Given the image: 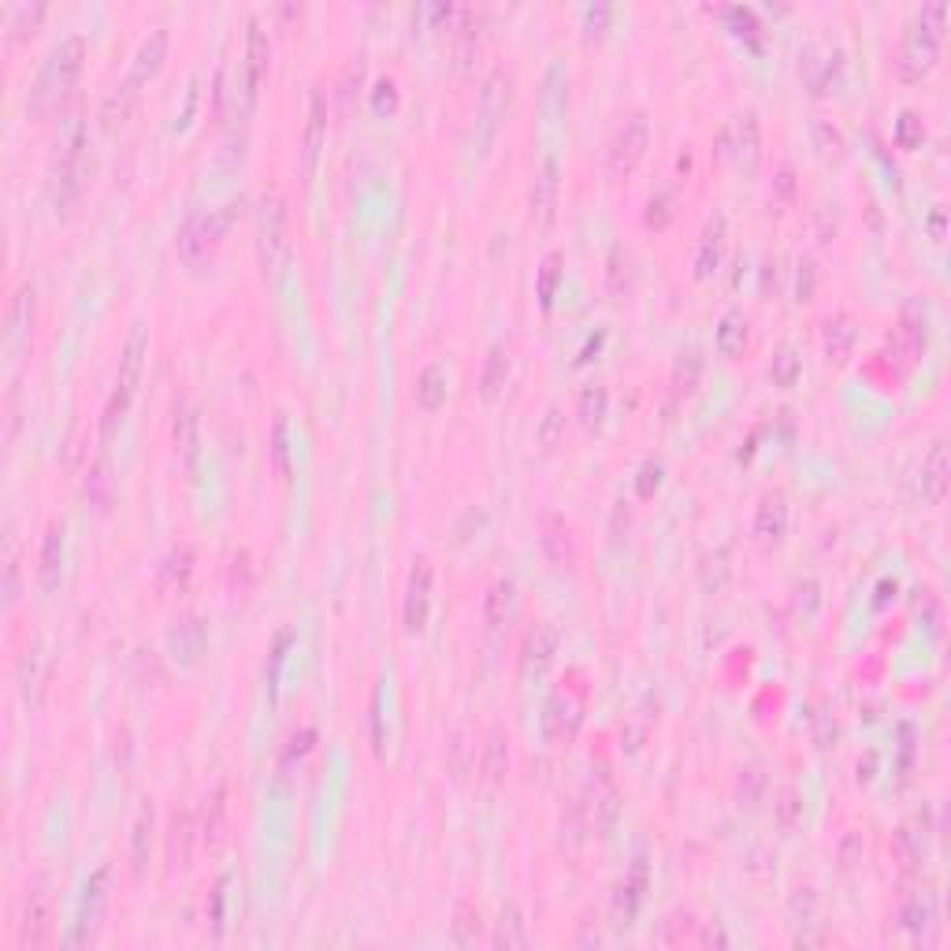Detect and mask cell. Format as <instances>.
<instances>
[{"instance_id":"cell-13","label":"cell","mask_w":951,"mask_h":951,"mask_svg":"<svg viewBox=\"0 0 951 951\" xmlns=\"http://www.w3.org/2000/svg\"><path fill=\"white\" fill-rule=\"evenodd\" d=\"M428 610H431V561L417 558L413 569H409V584H405V628L409 632H424L428 625Z\"/></svg>"},{"instance_id":"cell-59","label":"cell","mask_w":951,"mask_h":951,"mask_svg":"<svg viewBox=\"0 0 951 951\" xmlns=\"http://www.w3.org/2000/svg\"><path fill=\"white\" fill-rule=\"evenodd\" d=\"M929 227H933V238H940V235H944V209H937V212H933V220H929Z\"/></svg>"},{"instance_id":"cell-36","label":"cell","mask_w":951,"mask_h":951,"mask_svg":"<svg viewBox=\"0 0 951 951\" xmlns=\"http://www.w3.org/2000/svg\"><path fill=\"white\" fill-rule=\"evenodd\" d=\"M899 327H903L907 346H911V350H922L925 342H929V309H925L922 301H907L903 313H899Z\"/></svg>"},{"instance_id":"cell-46","label":"cell","mask_w":951,"mask_h":951,"mask_svg":"<svg viewBox=\"0 0 951 951\" xmlns=\"http://www.w3.org/2000/svg\"><path fill=\"white\" fill-rule=\"evenodd\" d=\"M223 814H227V803H223V792H216L209 799V810H205V825H201V833H205V840H209V844H216V840H220Z\"/></svg>"},{"instance_id":"cell-25","label":"cell","mask_w":951,"mask_h":951,"mask_svg":"<svg viewBox=\"0 0 951 951\" xmlns=\"http://www.w3.org/2000/svg\"><path fill=\"white\" fill-rule=\"evenodd\" d=\"M149 855H153V803H142L131 825V873L138 881L149 873Z\"/></svg>"},{"instance_id":"cell-33","label":"cell","mask_w":951,"mask_h":951,"mask_svg":"<svg viewBox=\"0 0 951 951\" xmlns=\"http://www.w3.org/2000/svg\"><path fill=\"white\" fill-rule=\"evenodd\" d=\"M483 773L487 781H502L509 773V736L502 725L487 732V743H483Z\"/></svg>"},{"instance_id":"cell-18","label":"cell","mask_w":951,"mask_h":951,"mask_svg":"<svg viewBox=\"0 0 951 951\" xmlns=\"http://www.w3.org/2000/svg\"><path fill=\"white\" fill-rule=\"evenodd\" d=\"M948 476H951L948 443L937 439L922 461V498L929 506H940V502H944V495H948Z\"/></svg>"},{"instance_id":"cell-4","label":"cell","mask_w":951,"mask_h":951,"mask_svg":"<svg viewBox=\"0 0 951 951\" xmlns=\"http://www.w3.org/2000/svg\"><path fill=\"white\" fill-rule=\"evenodd\" d=\"M82 60H86V41H82L79 34H75V38H64L53 53H49L38 82H34V90H30V108H34V116H45L49 108L60 105V97L79 82Z\"/></svg>"},{"instance_id":"cell-9","label":"cell","mask_w":951,"mask_h":951,"mask_svg":"<svg viewBox=\"0 0 951 951\" xmlns=\"http://www.w3.org/2000/svg\"><path fill=\"white\" fill-rule=\"evenodd\" d=\"M647 145H651V123H647V116H643V112H632L628 119H621L610 145H606V168H610V175H617V179L632 175V171L639 168L643 153H647Z\"/></svg>"},{"instance_id":"cell-31","label":"cell","mask_w":951,"mask_h":951,"mask_svg":"<svg viewBox=\"0 0 951 951\" xmlns=\"http://www.w3.org/2000/svg\"><path fill=\"white\" fill-rule=\"evenodd\" d=\"M714 342H717V353H725V357H740V353L747 350V316H743L740 309H732V313L721 316V324H717V331H714Z\"/></svg>"},{"instance_id":"cell-14","label":"cell","mask_w":951,"mask_h":951,"mask_svg":"<svg viewBox=\"0 0 951 951\" xmlns=\"http://www.w3.org/2000/svg\"><path fill=\"white\" fill-rule=\"evenodd\" d=\"M327 142V93L313 90L309 97V119H305V138H301V157H305V175H316L320 153Z\"/></svg>"},{"instance_id":"cell-48","label":"cell","mask_w":951,"mask_h":951,"mask_svg":"<svg viewBox=\"0 0 951 951\" xmlns=\"http://www.w3.org/2000/svg\"><path fill=\"white\" fill-rule=\"evenodd\" d=\"M673 220V194H654L651 205H647V227H654V231H662L665 223Z\"/></svg>"},{"instance_id":"cell-8","label":"cell","mask_w":951,"mask_h":951,"mask_svg":"<svg viewBox=\"0 0 951 951\" xmlns=\"http://www.w3.org/2000/svg\"><path fill=\"white\" fill-rule=\"evenodd\" d=\"M509 101H513V75L498 64L491 67V75L483 79L480 108H476V149H480V153H487L491 142H495L498 127H502V119H506L509 112Z\"/></svg>"},{"instance_id":"cell-39","label":"cell","mask_w":951,"mask_h":951,"mask_svg":"<svg viewBox=\"0 0 951 951\" xmlns=\"http://www.w3.org/2000/svg\"><path fill=\"white\" fill-rule=\"evenodd\" d=\"M190 573H194V554H190V547H175L168 554V561H164V569H160V580H164V587H186Z\"/></svg>"},{"instance_id":"cell-20","label":"cell","mask_w":951,"mask_h":951,"mask_svg":"<svg viewBox=\"0 0 951 951\" xmlns=\"http://www.w3.org/2000/svg\"><path fill=\"white\" fill-rule=\"evenodd\" d=\"M554 654H558V628L543 621V625H535L521 643L524 673H528V677H532V673H543V669L554 662Z\"/></svg>"},{"instance_id":"cell-7","label":"cell","mask_w":951,"mask_h":951,"mask_svg":"<svg viewBox=\"0 0 951 951\" xmlns=\"http://www.w3.org/2000/svg\"><path fill=\"white\" fill-rule=\"evenodd\" d=\"M53 922H56V896L53 881L38 873L30 881L23 896V918H19V944L23 948H49L53 944Z\"/></svg>"},{"instance_id":"cell-23","label":"cell","mask_w":951,"mask_h":951,"mask_svg":"<svg viewBox=\"0 0 951 951\" xmlns=\"http://www.w3.org/2000/svg\"><path fill=\"white\" fill-rule=\"evenodd\" d=\"M164 56H168V30H164V27H153V30H149V34L142 38V45H138V53H134V64H131V75H127V79H134L138 86H142V82H149V79H153V75L160 71Z\"/></svg>"},{"instance_id":"cell-41","label":"cell","mask_w":951,"mask_h":951,"mask_svg":"<svg viewBox=\"0 0 951 951\" xmlns=\"http://www.w3.org/2000/svg\"><path fill=\"white\" fill-rule=\"evenodd\" d=\"M171 639H175V647H179L186 658H194V654L201 651V643H205V628H201L197 617H183V621H175Z\"/></svg>"},{"instance_id":"cell-16","label":"cell","mask_w":951,"mask_h":951,"mask_svg":"<svg viewBox=\"0 0 951 951\" xmlns=\"http://www.w3.org/2000/svg\"><path fill=\"white\" fill-rule=\"evenodd\" d=\"M751 532H755V539L762 547H777L784 539V532H788V502H784L781 491H773V495H766L758 502Z\"/></svg>"},{"instance_id":"cell-26","label":"cell","mask_w":951,"mask_h":951,"mask_svg":"<svg viewBox=\"0 0 951 951\" xmlns=\"http://www.w3.org/2000/svg\"><path fill=\"white\" fill-rule=\"evenodd\" d=\"M64 576V528L60 524H49L45 532V543H41V558H38V580L45 591H53Z\"/></svg>"},{"instance_id":"cell-10","label":"cell","mask_w":951,"mask_h":951,"mask_svg":"<svg viewBox=\"0 0 951 951\" xmlns=\"http://www.w3.org/2000/svg\"><path fill=\"white\" fill-rule=\"evenodd\" d=\"M112 888V866H101V870H93V877L86 881V892H82L79 899V918H75V929H71V937H67V944H90L93 937H97V929H101V918H105V907H108V892Z\"/></svg>"},{"instance_id":"cell-24","label":"cell","mask_w":951,"mask_h":951,"mask_svg":"<svg viewBox=\"0 0 951 951\" xmlns=\"http://www.w3.org/2000/svg\"><path fill=\"white\" fill-rule=\"evenodd\" d=\"M134 108H138V82L123 79L119 86H112V90L105 93V101H101V127H105V131H119V127L134 116Z\"/></svg>"},{"instance_id":"cell-40","label":"cell","mask_w":951,"mask_h":951,"mask_svg":"<svg viewBox=\"0 0 951 951\" xmlns=\"http://www.w3.org/2000/svg\"><path fill=\"white\" fill-rule=\"evenodd\" d=\"M799 372H803V361H799V353H795L792 346H784V350L769 361V379H773L777 387H795V383H799Z\"/></svg>"},{"instance_id":"cell-42","label":"cell","mask_w":951,"mask_h":951,"mask_svg":"<svg viewBox=\"0 0 951 951\" xmlns=\"http://www.w3.org/2000/svg\"><path fill=\"white\" fill-rule=\"evenodd\" d=\"M736 160H751L758 157V119L755 116H743L740 123H736Z\"/></svg>"},{"instance_id":"cell-53","label":"cell","mask_w":951,"mask_h":951,"mask_svg":"<svg viewBox=\"0 0 951 951\" xmlns=\"http://www.w3.org/2000/svg\"><path fill=\"white\" fill-rule=\"evenodd\" d=\"M558 264H561L558 253H550L547 264H543V283H539V298H543V301L554 298V287H558V275H561Z\"/></svg>"},{"instance_id":"cell-21","label":"cell","mask_w":951,"mask_h":951,"mask_svg":"<svg viewBox=\"0 0 951 951\" xmlns=\"http://www.w3.org/2000/svg\"><path fill=\"white\" fill-rule=\"evenodd\" d=\"M725 246H729L725 216H714V220L706 223L699 249H695V275H699V279H710V275L721 268V261H725Z\"/></svg>"},{"instance_id":"cell-44","label":"cell","mask_w":951,"mask_h":951,"mask_svg":"<svg viewBox=\"0 0 951 951\" xmlns=\"http://www.w3.org/2000/svg\"><path fill=\"white\" fill-rule=\"evenodd\" d=\"M476 933H480V911L461 903L454 918V944H476Z\"/></svg>"},{"instance_id":"cell-30","label":"cell","mask_w":951,"mask_h":951,"mask_svg":"<svg viewBox=\"0 0 951 951\" xmlns=\"http://www.w3.org/2000/svg\"><path fill=\"white\" fill-rule=\"evenodd\" d=\"M532 937H528V922H524V911L517 903H506L502 907V918L495 925V948H528Z\"/></svg>"},{"instance_id":"cell-55","label":"cell","mask_w":951,"mask_h":951,"mask_svg":"<svg viewBox=\"0 0 951 951\" xmlns=\"http://www.w3.org/2000/svg\"><path fill=\"white\" fill-rule=\"evenodd\" d=\"M394 108H398V90L391 79H383L376 86V112H394Z\"/></svg>"},{"instance_id":"cell-17","label":"cell","mask_w":951,"mask_h":951,"mask_svg":"<svg viewBox=\"0 0 951 951\" xmlns=\"http://www.w3.org/2000/svg\"><path fill=\"white\" fill-rule=\"evenodd\" d=\"M558 194H561L558 160L547 157V160H543V168H539V175H535V186H532V216H535V223H543V227H550V223H554V216H558Z\"/></svg>"},{"instance_id":"cell-5","label":"cell","mask_w":951,"mask_h":951,"mask_svg":"<svg viewBox=\"0 0 951 951\" xmlns=\"http://www.w3.org/2000/svg\"><path fill=\"white\" fill-rule=\"evenodd\" d=\"M227 227H231V212L227 209H209V212H194L190 220L179 227V257H183L190 268H205V264L220 253L223 238H227Z\"/></svg>"},{"instance_id":"cell-3","label":"cell","mask_w":951,"mask_h":951,"mask_svg":"<svg viewBox=\"0 0 951 951\" xmlns=\"http://www.w3.org/2000/svg\"><path fill=\"white\" fill-rule=\"evenodd\" d=\"M290 257V205L279 190H264L257 201V261L264 279H279Z\"/></svg>"},{"instance_id":"cell-57","label":"cell","mask_w":951,"mask_h":951,"mask_svg":"<svg viewBox=\"0 0 951 951\" xmlns=\"http://www.w3.org/2000/svg\"><path fill=\"white\" fill-rule=\"evenodd\" d=\"M699 925H703V933L695 937V944H703V948H714V944L717 948H725V944H729V937L721 933V925L717 922H699Z\"/></svg>"},{"instance_id":"cell-11","label":"cell","mask_w":951,"mask_h":951,"mask_svg":"<svg viewBox=\"0 0 951 951\" xmlns=\"http://www.w3.org/2000/svg\"><path fill=\"white\" fill-rule=\"evenodd\" d=\"M937 53H940L937 34H929V30H922V27H911L903 38H899L896 56H892V67H896V75L903 82H918L922 75L933 71Z\"/></svg>"},{"instance_id":"cell-1","label":"cell","mask_w":951,"mask_h":951,"mask_svg":"<svg viewBox=\"0 0 951 951\" xmlns=\"http://www.w3.org/2000/svg\"><path fill=\"white\" fill-rule=\"evenodd\" d=\"M86 149H90V127L79 112L64 116L53 149V171H49V197H53L56 216L79 205L82 186H86Z\"/></svg>"},{"instance_id":"cell-45","label":"cell","mask_w":951,"mask_h":951,"mask_svg":"<svg viewBox=\"0 0 951 951\" xmlns=\"http://www.w3.org/2000/svg\"><path fill=\"white\" fill-rule=\"evenodd\" d=\"M561 439H565V417H561V409H550L547 417H543V424H539V446H543V450H554Z\"/></svg>"},{"instance_id":"cell-56","label":"cell","mask_w":951,"mask_h":951,"mask_svg":"<svg viewBox=\"0 0 951 951\" xmlns=\"http://www.w3.org/2000/svg\"><path fill=\"white\" fill-rule=\"evenodd\" d=\"M658 483H662V465H643V472H639V495L651 498L658 491Z\"/></svg>"},{"instance_id":"cell-51","label":"cell","mask_w":951,"mask_h":951,"mask_svg":"<svg viewBox=\"0 0 951 951\" xmlns=\"http://www.w3.org/2000/svg\"><path fill=\"white\" fill-rule=\"evenodd\" d=\"M777 818H781L784 829L795 825V818H799V795H795V788H784V792L777 795Z\"/></svg>"},{"instance_id":"cell-6","label":"cell","mask_w":951,"mask_h":951,"mask_svg":"<svg viewBox=\"0 0 951 951\" xmlns=\"http://www.w3.org/2000/svg\"><path fill=\"white\" fill-rule=\"evenodd\" d=\"M268 60H272V45H268V30L261 27V19H249L246 27V53H242V75L235 86V108L242 116H249L257 108L261 86L268 79Z\"/></svg>"},{"instance_id":"cell-32","label":"cell","mask_w":951,"mask_h":951,"mask_svg":"<svg viewBox=\"0 0 951 951\" xmlns=\"http://www.w3.org/2000/svg\"><path fill=\"white\" fill-rule=\"evenodd\" d=\"M855 339H859V331H855V320H851V316L829 320V324H825V335H821L825 357H829V361H847V353L855 350Z\"/></svg>"},{"instance_id":"cell-37","label":"cell","mask_w":951,"mask_h":951,"mask_svg":"<svg viewBox=\"0 0 951 951\" xmlns=\"http://www.w3.org/2000/svg\"><path fill=\"white\" fill-rule=\"evenodd\" d=\"M766 766L762 762H751V766L740 769V777H736V799H740V807H758L762 803V795H766Z\"/></svg>"},{"instance_id":"cell-35","label":"cell","mask_w":951,"mask_h":951,"mask_svg":"<svg viewBox=\"0 0 951 951\" xmlns=\"http://www.w3.org/2000/svg\"><path fill=\"white\" fill-rule=\"evenodd\" d=\"M112 491H116V480H112V461L108 454H101L86 472V498H90L97 509H108L112 502Z\"/></svg>"},{"instance_id":"cell-50","label":"cell","mask_w":951,"mask_h":951,"mask_svg":"<svg viewBox=\"0 0 951 951\" xmlns=\"http://www.w3.org/2000/svg\"><path fill=\"white\" fill-rule=\"evenodd\" d=\"M862 851H866V844H862V833H855V829H851V833L840 840V866H844V870H855V866L862 862Z\"/></svg>"},{"instance_id":"cell-34","label":"cell","mask_w":951,"mask_h":951,"mask_svg":"<svg viewBox=\"0 0 951 951\" xmlns=\"http://www.w3.org/2000/svg\"><path fill=\"white\" fill-rule=\"evenodd\" d=\"M543 550H547V558L554 565H573V535H569L561 517H547L543 521Z\"/></svg>"},{"instance_id":"cell-15","label":"cell","mask_w":951,"mask_h":951,"mask_svg":"<svg viewBox=\"0 0 951 951\" xmlns=\"http://www.w3.org/2000/svg\"><path fill=\"white\" fill-rule=\"evenodd\" d=\"M896 929L911 933L914 940H925L937 929V896L922 892V896H907L896 911Z\"/></svg>"},{"instance_id":"cell-47","label":"cell","mask_w":951,"mask_h":951,"mask_svg":"<svg viewBox=\"0 0 951 951\" xmlns=\"http://www.w3.org/2000/svg\"><path fill=\"white\" fill-rule=\"evenodd\" d=\"M691 925H695V922H691V914H684V918H680V914H673V918L665 922V929H662V944H669V948H680L684 940H688V944H695V937H691Z\"/></svg>"},{"instance_id":"cell-52","label":"cell","mask_w":951,"mask_h":951,"mask_svg":"<svg viewBox=\"0 0 951 951\" xmlns=\"http://www.w3.org/2000/svg\"><path fill=\"white\" fill-rule=\"evenodd\" d=\"M15 599H19V558H15V550H8V561H4V602L15 606Z\"/></svg>"},{"instance_id":"cell-22","label":"cell","mask_w":951,"mask_h":951,"mask_svg":"<svg viewBox=\"0 0 951 951\" xmlns=\"http://www.w3.org/2000/svg\"><path fill=\"white\" fill-rule=\"evenodd\" d=\"M171 439H175V454L183 457L186 465H194V461H197V446H201V420H197V405L186 402V398L175 405Z\"/></svg>"},{"instance_id":"cell-19","label":"cell","mask_w":951,"mask_h":951,"mask_svg":"<svg viewBox=\"0 0 951 951\" xmlns=\"http://www.w3.org/2000/svg\"><path fill=\"white\" fill-rule=\"evenodd\" d=\"M194 836H197V818L194 810L183 807L171 814L168 825V862L171 870H186L190 859H194Z\"/></svg>"},{"instance_id":"cell-58","label":"cell","mask_w":951,"mask_h":951,"mask_svg":"<svg viewBox=\"0 0 951 951\" xmlns=\"http://www.w3.org/2000/svg\"><path fill=\"white\" fill-rule=\"evenodd\" d=\"M799 301H810V294H814V264H799Z\"/></svg>"},{"instance_id":"cell-2","label":"cell","mask_w":951,"mask_h":951,"mask_svg":"<svg viewBox=\"0 0 951 951\" xmlns=\"http://www.w3.org/2000/svg\"><path fill=\"white\" fill-rule=\"evenodd\" d=\"M145 357H149V327L138 320V324L131 327V335H127V346H123V357H119L116 391H112V398H108L105 405V417H101V443L105 446L116 439V431L123 428V420H127L134 391H138V383H142Z\"/></svg>"},{"instance_id":"cell-27","label":"cell","mask_w":951,"mask_h":951,"mask_svg":"<svg viewBox=\"0 0 951 951\" xmlns=\"http://www.w3.org/2000/svg\"><path fill=\"white\" fill-rule=\"evenodd\" d=\"M513 610H517V587H513V580H495L491 591H487V599H483L487 628H502L513 617Z\"/></svg>"},{"instance_id":"cell-43","label":"cell","mask_w":951,"mask_h":951,"mask_svg":"<svg viewBox=\"0 0 951 951\" xmlns=\"http://www.w3.org/2000/svg\"><path fill=\"white\" fill-rule=\"evenodd\" d=\"M606 402H610V394L602 391V387L584 391V398H580V420H584L587 428H599L602 424V417H606Z\"/></svg>"},{"instance_id":"cell-28","label":"cell","mask_w":951,"mask_h":951,"mask_svg":"<svg viewBox=\"0 0 951 951\" xmlns=\"http://www.w3.org/2000/svg\"><path fill=\"white\" fill-rule=\"evenodd\" d=\"M506 383H509V353L506 346H491L480 372V394L487 402H498L502 391H506Z\"/></svg>"},{"instance_id":"cell-12","label":"cell","mask_w":951,"mask_h":951,"mask_svg":"<svg viewBox=\"0 0 951 951\" xmlns=\"http://www.w3.org/2000/svg\"><path fill=\"white\" fill-rule=\"evenodd\" d=\"M34 313H38V294L34 283H23L15 290L12 305H8V320H4V346L8 353H23L34 339Z\"/></svg>"},{"instance_id":"cell-38","label":"cell","mask_w":951,"mask_h":951,"mask_svg":"<svg viewBox=\"0 0 951 951\" xmlns=\"http://www.w3.org/2000/svg\"><path fill=\"white\" fill-rule=\"evenodd\" d=\"M892 851H896V859L903 870H922L925 862V833H914L911 825H903L896 833V840H892Z\"/></svg>"},{"instance_id":"cell-54","label":"cell","mask_w":951,"mask_h":951,"mask_svg":"<svg viewBox=\"0 0 951 951\" xmlns=\"http://www.w3.org/2000/svg\"><path fill=\"white\" fill-rule=\"evenodd\" d=\"M41 12H45L41 4H38V8H34V12H30L27 4H23V8H15V23H12V30H15V34H19V38H23L27 30H34V23H38V19H41Z\"/></svg>"},{"instance_id":"cell-49","label":"cell","mask_w":951,"mask_h":951,"mask_svg":"<svg viewBox=\"0 0 951 951\" xmlns=\"http://www.w3.org/2000/svg\"><path fill=\"white\" fill-rule=\"evenodd\" d=\"M896 138H899V145L903 149H911V145H918L925 138V127H922V119L914 116V112H903L899 116V123H896Z\"/></svg>"},{"instance_id":"cell-29","label":"cell","mask_w":951,"mask_h":951,"mask_svg":"<svg viewBox=\"0 0 951 951\" xmlns=\"http://www.w3.org/2000/svg\"><path fill=\"white\" fill-rule=\"evenodd\" d=\"M417 405L420 409H428V413H435L439 405L446 402V368L443 361H431V365H424L417 372Z\"/></svg>"}]
</instances>
